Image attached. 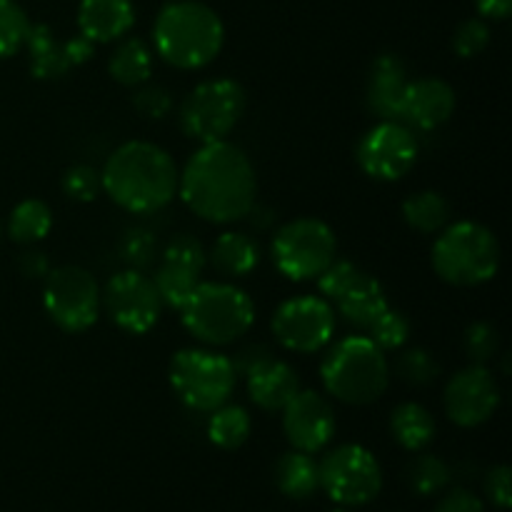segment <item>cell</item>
<instances>
[{
	"mask_svg": "<svg viewBox=\"0 0 512 512\" xmlns=\"http://www.w3.org/2000/svg\"><path fill=\"white\" fill-rule=\"evenodd\" d=\"M180 198L205 223L245 220L258 195V178L248 155L228 140L203 143L178 178Z\"/></svg>",
	"mask_w": 512,
	"mask_h": 512,
	"instance_id": "cell-1",
	"label": "cell"
},
{
	"mask_svg": "<svg viewBox=\"0 0 512 512\" xmlns=\"http://www.w3.org/2000/svg\"><path fill=\"white\" fill-rule=\"evenodd\" d=\"M175 160L148 140H130L113 150L100 173L103 190L115 205L133 215L163 210L178 195Z\"/></svg>",
	"mask_w": 512,
	"mask_h": 512,
	"instance_id": "cell-2",
	"label": "cell"
},
{
	"mask_svg": "<svg viewBox=\"0 0 512 512\" xmlns=\"http://www.w3.org/2000/svg\"><path fill=\"white\" fill-rule=\"evenodd\" d=\"M225 43L220 15L198 0H173L153 23V48L178 70H200L213 63Z\"/></svg>",
	"mask_w": 512,
	"mask_h": 512,
	"instance_id": "cell-3",
	"label": "cell"
},
{
	"mask_svg": "<svg viewBox=\"0 0 512 512\" xmlns=\"http://www.w3.org/2000/svg\"><path fill=\"white\" fill-rule=\"evenodd\" d=\"M325 390L345 405H373L388 390L390 365L368 335H345L330 345L320 363Z\"/></svg>",
	"mask_w": 512,
	"mask_h": 512,
	"instance_id": "cell-4",
	"label": "cell"
},
{
	"mask_svg": "<svg viewBox=\"0 0 512 512\" xmlns=\"http://www.w3.org/2000/svg\"><path fill=\"white\" fill-rule=\"evenodd\" d=\"M500 260L503 250L493 230L473 220L445 225L430 255L438 278L455 288H475L493 280L500 270Z\"/></svg>",
	"mask_w": 512,
	"mask_h": 512,
	"instance_id": "cell-5",
	"label": "cell"
},
{
	"mask_svg": "<svg viewBox=\"0 0 512 512\" xmlns=\"http://www.w3.org/2000/svg\"><path fill=\"white\" fill-rule=\"evenodd\" d=\"M180 318L188 333L205 345H233L255 323V305L243 288L233 283H198Z\"/></svg>",
	"mask_w": 512,
	"mask_h": 512,
	"instance_id": "cell-6",
	"label": "cell"
},
{
	"mask_svg": "<svg viewBox=\"0 0 512 512\" xmlns=\"http://www.w3.org/2000/svg\"><path fill=\"white\" fill-rule=\"evenodd\" d=\"M233 363L228 355L208 348L178 350L170 360V385L185 408L195 413H213L235 390Z\"/></svg>",
	"mask_w": 512,
	"mask_h": 512,
	"instance_id": "cell-7",
	"label": "cell"
},
{
	"mask_svg": "<svg viewBox=\"0 0 512 512\" xmlns=\"http://www.w3.org/2000/svg\"><path fill=\"white\" fill-rule=\"evenodd\" d=\"M248 105L245 88L233 78H215L195 85L180 105V130L198 143H215L240 123Z\"/></svg>",
	"mask_w": 512,
	"mask_h": 512,
	"instance_id": "cell-8",
	"label": "cell"
},
{
	"mask_svg": "<svg viewBox=\"0 0 512 512\" xmlns=\"http://www.w3.org/2000/svg\"><path fill=\"white\" fill-rule=\"evenodd\" d=\"M273 263L293 283L315 280L338 253L333 228L318 218H295L273 235Z\"/></svg>",
	"mask_w": 512,
	"mask_h": 512,
	"instance_id": "cell-9",
	"label": "cell"
},
{
	"mask_svg": "<svg viewBox=\"0 0 512 512\" xmlns=\"http://www.w3.org/2000/svg\"><path fill=\"white\" fill-rule=\"evenodd\" d=\"M43 308L63 333H85L98 323L103 310L98 280L78 265L50 268L43 278Z\"/></svg>",
	"mask_w": 512,
	"mask_h": 512,
	"instance_id": "cell-10",
	"label": "cell"
},
{
	"mask_svg": "<svg viewBox=\"0 0 512 512\" xmlns=\"http://www.w3.org/2000/svg\"><path fill=\"white\" fill-rule=\"evenodd\" d=\"M320 488L340 505H365L378 498L383 488V470L363 445H340L330 450L318 465Z\"/></svg>",
	"mask_w": 512,
	"mask_h": 512,
	"instance_id": "cell-11",
	"label": "cell"
},
{
	"mask_svg": "<svg viewBox=\"0 0 512 512\" xmlns=\"http://www.w3.org/2000/svg\"><path fill=\"white\" fill-rule=\"evenodd\" d=\"M270 328L280 348L290 353L313 355L333 343L335 310L325 298L300 295L278 305Z\"/></svg>",
	"mask_w": 512,
	"mask_h": 512,
	"instance_id": "cell-12",
	"label": "cell"
},
{
	"mask_svg": "<svg viewBox=\"0 0 512 512\" xmlns=\"http://www.w3.org/2000/svg\"><path fill=\"white\" fill-rule=\"evenodd\" d=\"M100 305L108 318L128 335H145L158 325L163 300L155 290L153 278L143 270H120L100 290Z\"/></svg>",
	"mask_w": 512,
	"mask_h": 512,
	"instance_id": "cell-13",
	"label": "cell"
},
{
	"mask_svg": "<svg viewBox=\"0 0 512 512\" xmlns=\"http://www.w3.org/2000/svg\"><path fill=\"white\" fill-rule=\"evenodd\" d=\"M418 153L420 145L413 128L400 120H380L360 138L355 158L368 178L395 183L413 170V165L418 163Z\"/></svg>",
	"mask_w": 512,
	"mask_h": 512,
	"instance_id": "cell-14",
	"label": "cell"
},
{
	"mask_svg": "<svg viewBox=\"0 0 512 512\" xmlns=\"http://www.w3.org/2000/svg\"><path fill=\"white\" fill-rule=\"evenodd\" d=\"M445 413L460 428H478L488 423L500 408V385L488 365L458 370L445 385Z\"/></svg>",
	"mask_w": 512,
	"mask_h": 512,
	"instance_id": "cell-15",
	"label": "cell"
},
{
	"mask_svg": "<svg viewBox=\"0 0 512 512\" xmlns=\"http://www.w3.org/2000/svg\"><path fill=\"white\" fill-rule=\"evenodd\" d=\"M338 420L335 410L325 395L315 390H298L293 400L283 408V430L295 450L320 453L333 440Z\"/></svg>",
	"mask_w": 512,
	"mask_h": 512,
	"instance_id": "cell-16",
	"label": "cell"
},
{
	"mask_svg": "<svg viewBox=\"0 0 512 512\" xmlns=\"http://www.w3.org/2000/svg\"><path fill=\"white\" fill-rule=\"evenodd\" d=\"M455 90L453 85L440 78H420L408 83L403 100L400 123L415 130H435L448 123L455 113Z\"/></svg>",
	"mask_w": 512,
	"mask_h": 512,
	"instance_id": "cell-17",
	"label": "cell"
},
{
	"mask_svg": "<svg viewBox=\"0 0 512 512\" xmlns=\"http://www.w3.org/2000/svg\"><path fill=\"white\" fill-rule=\"evenodd\" d=\"M408 68L400 55L383 53L373 60L365 85V103L380 120H400L405 90H408Z\"/></svg>",
	"mask_w": 512,
	"mask_h": 512,
	"instance_id": "cell-18",
	"label": "cell"
},
{
	"mask_svg": "<svg viewBox=\"0 0 512 512\" xmlns=\"http://www.w3.org/2000/svg\"><path fill=\"white\" fill-rule=\"evenodd\" d=\"M245 385H248V398L253 400V405H258L265 413H283L285 405L298 395L300 378L293 365L273 355L245 375Z\"/></svg>",
	"mask_w": 512,
	"mask_h": 512,
	"instance_id": "cell-19",
	"label": "cell"
},
{
	"mask_svg": "<svg viewBox=\"0 0 512 512\" xmlns=\"http://www.w3.org/2000/svg\"><path fill=\"white\" fill-rule=\"evenodd\" d=\"M135 8L130 0H80L78 28L93 43H113L130 33Z\"/></svg>",
	"mask_w": 512,
	"mask_h": 512,
	"instance_id": "cell-20",
	"label": "cell"
},
{
	"mask_svg": "<svg viewBox=\"0 0 512 512\" xmlns=\"http://www.w3.org/2000/svg\"><path fill=\"white\" fill-rule=\"evenodd\" d=\"M335 308H338V315H343L345 323L358 330H368L373 320L388 308V295L378 278L360 270L358 278L335 300Z\"/></svg>",
	"mask_w": 512,
	"mask_h": 512,
	"instance_id": "cell-21",
	"label": "cell"
},
{
	"mask_svg": "<svg viewBox=\"0 0 512 512\" xmlns=\"http://www.w3.org/2000/svg\"><path fill=\"white\" fill-rule=\"evenodd\" d=\"M208 263L223 278H248L260 263V245L248 233H220L208 253Z\"/></svg>",
	"mask_w": 512,
	"mask_h": 512,
	"instance_id": "cell-22",
	"label": "cell"
},
{
	"mask_svg": "<svg viewBox=\"0 0 512 512\" xmlns=\"http://www.w3.org/2000/svg\"><path fill=\"white\" fill-rule=\"evenodd\" d=\"M30 58V75L38 80H58L73 65L65 58L63 43L55 38V30L48 23H30L25 45Z\"/></svg>",
	"mask_w": 512,
	"mask_h": 512,
	"instance_id": "cell-23",
	"label": "cell"
},
{
	"mask_svg": "<svg viewBox=\"0 0 512 512\" xmlns=\"http://www.w3.org/2000/svg\"><path fill=\"white\" fill-rule=\"evenodd\" d=\"M275 483H278L280 493L288 495L293 500H305L320 488V473L318 463L313 455L303 453V450H290L275 465Z\"/></svg>",
	"mask_w": 512,
	"mask_h": 512,
	"instance_id": "cell-24",
	"label": "cell"
},
{
	"mask_svg": "<svg viewBox=\"0 0 512 512\" xmlns=\"http://www.w3.org/2000/svg\"><path fill=\"white\" fill-rule=\"evenodd\" d=\"M108 73L115 83L125 88H138L148 83L153 73V50L140 38H125L118 48L113 50L108 60Z\"/></svg>",
	"mask_w": 512,
	"mask_h": 512,
	"instance_id": "cell-25",
	"label": "cell"
},
{
	"mask_svg": "<svg viewBox=\"0 0 512 512\" xmlns=\"http://www.w3.org/2000/svg\"><path fill=\"white\" fill-rule=\"evenodd\" d=\"M390 433L400 448L418 453L428 448L435 438V420L420 403H400L390 415Z\"/></svg>",
	"mask_w": 512,
	"mask_h": 512,
	"instance_id": "cell-26",
	"label": "cell"
},
{
	"mask_svg": "<svg viewBox=\"0 0 512 512\" xmlns=\"http://www.w3.org/2000/svg\"><path fill=\"white\" fill-rule=\"evenodd\" d=\"M403 220L423 235L440 233L450 220V203L438 190H420L403 203Z\"/></svg>",
	"mask_w": 512,
	"mask_h": 512,
	"instance_id": "cell-27",
	"label": "cell"
},
{
	"mask_svg": "<svg viewBox=\"0 0 512 512\" xmlns=\"http://www.w3.org/2000/svg\"><path fill=\"white\" fill-rule=\"evenodd\" d=\"M250 430H253V420L243 405L223 403L210 413L208 438L220 450H238L250 438Z\"/></svg>",
	"mask_w": 512,
	"mask_h": 512,
	"instance_id": "cell-28",
	"label": "cell"
},
{
	"mask_svg": "<svg viewBox=\"0 0 512 512\" xmlns=\"http://www.w3.org/2000/svg\"><path fill=\"white\" fill-rule=\"evenodd\" d=\"M53 228V210L38 198L20 200L8 218V235L20 245H33L43 240Z\"/></svg>",
	"mask_w": 512,
	"mask_h": 512,
	"instance_id": "cell-29",
	"label": "cell"
},
{
	"mask_svg": "<svg viewBox=\"0 0 512 512\" xmlns=\"http://www.w3.org/2000/svg\"><path fill=\"white\" fill-rule=\"evenodd\" d=\"M198 283L200 273L175 263H160V268L155 270L153 275V285L155 290H158L163 305L175 310L183 308L185 300H188L190 295H193V290L198 288Z\"/></svg>",
	"mask_w": 512,
	"mask_h": 512,
	"instance_id": "cell-30",
	"label": "cell"
},
{
	"mask_svg": "<svg viewBox=\"0 0 512 512\" xmlns=\"http://www.w3.org/2000/svg\"><path fill=\"white\" fill-rule=\"evenodd\" d=\"M368 338L378 345L383 353L388 350H400L410 338V320L403 310H395V308H385L378 318L373 320L368 330Z\"/></svg>",
	"mask_w": 512,
	"mask_h": 512,
	"instance_id": "cell-31",
	"label": "cell"
},
{
	"mask_svg": "<svg viewBox=\"0 0 512 512\" xmlns=\"http://www.w3.org/2000/svg\"><path fill=\"white\" fill-rule=\"evenodd\" d=\"M120 258L128 268L133 270H148L155 260L160 258L158 238L153 230L148 228H128L120 238Z\"/></svg>",
	"mask_w": 512,
	"mask_h": 512,
	"instance_id": "cell-32",
	"label": "cell"
},
{
	"mask_svg": "<svg viewBox=\"0 0 512 512\" xmlns=\"http://www.w3.org/2000/svg\"><path fill=\"white\" fill-rule=\"evenodd\" d=\"M395 375L403 383L415 385V388H425V385H430L440 375V363L428 350L408 348L395 360Z\"/></svg>",
	"mask_w": 512,
	"mask_h": 512,
	"instance_id": "cell-33",
	"label": "cell"
},
{
	"mask_svg": "<svg viewBox=\"0 0 512 512\" xmlns=\"http://www.w3.org/2000/svg\"><path fill=\"white\" fill-rule=\"evenodd\" d=\"M30 20L15 0H0V60L10 58L25 45Z\"/></svg>",
	"mask_w": 512,
	"mask_h": 512,
	"instance_id": "cell-34",
	"label": "cell"
},
{
	"mask_svg": "<svg viewBox=\"0 0 512 512\" xmlns=\"http://www.w3.org/2000/svg\"><path fill=\"white\" fill-rule=\"evenodd\" d=\"M408 483L418 495H435L450 483V468L435 455H420L408 468Z\"/></svg>",
	"mask_w": 512,
	"mask_h": 512,
	"instance_id": "cell-35",
	"label": "cell"
},
{
	"mask_svg": "<svg viewBox=\"0 0 512 512\" xmlns=\"http://www.w3.org/2000/svg\"><path fill=\"white\" fill-rule=\"evenodd\" d=\"M463 350L473 365H488L500 353L498 328L493 323H485V320L468 325L463 333Z\"/></svg>",
	"mask_w": 512,
	"mask_h": 512,
	"instance_id": "cell-36",
	"label": "cell"
},
{
	"mask_svg": "<svg viewBox=\"0 0 512 512\" xmlns=\"http://www.w3.org/2000/svg\"><path fill=\"white\" fill-rule=\"evenodd\" d=\"M160 258H163V263H175L195 270V273H203L205 265H208V250L203 248V243L198 238H193L188 233H180L168 240Z\"/></svg>",
	"mask_w": 512,
	"mask_h": 512,
	"instance_id": "cell-37",
	"label": "cell"
},
{
	"mask_svg": "<svg viewBox=\"0 0 512 512\" xmlns=\"http://www.w3.org/2000/svg\"><path fill=\"white\" fill-rule=\"evenodd\" d=\"M100 190L103 183L93 165H73L63 173V193L75 203H93Z\"/></svg>",
	"mask_w": 512,
	"mask_h": 512,
	"instance_id": "cell-38",
	"label": "cell"
},
{
	"mask_svg": "<svg viewBox=\"0 0 512 512\" xmlns=\"http://www.w3.org/2000/svg\"><path fill=\"white\" fill-rule=\"evenodd\" d=\"M488 45H490V28L483 18L463 20L453 35V50L463 60L478 58Z\"/></svg>",
	"mask_w": 512,
	"mask_h": 512,
	"instance_id": "cell-39",
	"label": "cell"
},
{
	"mask_svg": "<svg viewBox=\"0 0 512 512\" xmlns=\"http://www.w3.org/2000/svg\"><path fill=\"white\" fill-rule=\"evenodd\" d=\"M358 273H360V268L353 263V260L335 258L333 263H330L328 268H325L315 280H318V288H320V293H323V298L328 300V303H335V300L343 295V290L348 288L355 278H358Z\"/></svg>",
	"mask_w": 512,
	"mask_h": 512,
	"instance_id": "cell-40",
	"label": "cell"
},
{
	"mask_svg": "<svg viewBox=\"0 0 512 512\" xmlns=\"http://www.w3.org/2000/svg\"><path fill=\"white\" fill-rule=\"evenodd\" d=\"M133 108L138 110V115H143L145 120H163L168 118L170 110H173V95H170L168 88H163V85L148 83L143 85V88L135 90Z\"/></svg>",
	"mask_w": 512,
	"mask_h": 512,
	"instance_id": "cell-41",
	"label": "cell"
},
{
	"mask_svg": "<svg viewBox=\"0 0 512 512\" xmlns=\"http://www.w3.org/2000/svg\"><path fill=\"white\" fill-rule=\"evenodd\" d=\"M485 490H488L490 500H493L500 510L510 508L512 495H510V468L508 465H498V468L490 470L488 478H485Z\"/></svg>",
	"mask_w": 512,
	"mask_h": 512,
	"instance_id": "cell-42",
	"label": "cell"
},
{
	"mask_svg": "<svg viewBox=\"0 0 512 512\" xmlns=\"http://www.w3.org/2000/svg\"><path fill=\"white\" fill-rule=\"evenodd\" d=\"M268 358H273V350H270L268 345L250 343V345H245V348H240L238 353L230 358V363H233L235 375H243V378H245L250 370L258 368V365L263 363V360H268Z\"/></svg>",
	"mask_w": 512,
	"mask_h": 512,
	"instance_id": "cell-43",
	"label": "cell"
},
{
	"mask_svg": "<svg viewBox=\"0 0 512 512\" xmlns=\"http://www.w3.org/2000/svg\"><path fill=\"white\" fill-rule=\"evenodd\" d=\"M435 512H485V508L478 495H473L465 488H455L453 493L445 495L443 503L438 505Z\"/></svg>",
	"mask_w": 512,
	"mask_h": 512,
	"instance_id": "cell-44",
	"label": "cell"
},
{
	"mask_svg": "<svg viewBox=\"0 0 512 512\" xmlns=\"http://www.w3.org/2000/svg\"><path fill=\"white\" fill-rule=\"evenodd\" d=\"M18 268L25 278L43 280L50 273V260L43 250H25L18 258Z\"/></svg>",
	"mask_w": 512,
	"mask_h": 512,
	"instance_id": "cell-45",
	"label": "cell"
},
{
	"mask_svg": "<svg viewBox=\"0 0 512 512\" xmlns=\"http://www.w3.org/2000/svg\"><path fill=\"white\" fill-rule=\"evenodd\" d=\"M63 50H65V58H68V63L73 65V68H78V65L88 63V60L93 58L95 43L93 40L85 38V35H73V38L63 40Z\"/></svg>",
	"mask_w": 512,
	"mask_h": 512,
	"instance_id": "cell-46",
	"label": "cell"
},
{
	"mask_svg": "<svg viewBox=\"0 0 512 512\" xmlns=\"http://www.w3.org/2000/svg\"><path fill=\"white\" fill-rule=\"evenodd\" d=\"M480 15L493 20H505L512 10V0H475Z\"/></svg>",
	"mask_w": 512,
	"mask_h": 512,
	"instance_id": "cell-47",
	"label": "cell"
},
{
	"mask_svg": "<svg viewBox=\"0 0 512 512\" xmlns=\"http://www.w3.org/2000/svg\"><path fill=\"white\" fill-rule=\"evenodd\" d=\"M245 218H248L250 225H253V228H258V230H268L270 225L275 223V213H273V210L258 208V205H253V208H250V213L245 215Z\"/></svg>",
	"mask_w": 512,
	"mask_h": 512,
	"instance_id": "cell-48",
	"label": "cell"
},
{
	"mask_svg": "<svg viewBox=\"0 0 512 512\" xmlns=\"http://www.w3.org/2000/svg\"><path fill=\"white\" fill-rule=\"evenodd\" d=\"M338 512H348V510H338Z\"/></svg>",
	"mask_w": 512,
	"mask_h": 512,
	"instance_id": "cell-49",
	"label": "cell"
}]
</instances>
